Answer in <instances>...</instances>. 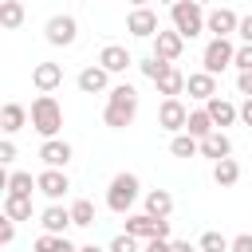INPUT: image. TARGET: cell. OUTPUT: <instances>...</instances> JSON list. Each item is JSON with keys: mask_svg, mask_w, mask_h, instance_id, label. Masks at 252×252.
Listing matches in <instances>:
<instances>
[{"mask_svg": "<svg viewBox=\"0 0 252 252\" xmlns=\"http://www.w3.org/2000/svg\"><path fill=\"white\" fill-rule=\"evenodd\" d=\"M71 220H75V228H91V224H94V201L79 197V201L71 205Z\"/></svg>", "mask_w": 252, "mask_h": 252, "instance_id": "cell-31", "label": "cell"}, {"mask_svg": "<svg viewBox=\"0 0 252 252\" xmlns=\"http://www.w3.org/2000/svg\"><path fill=\"white\" fill-rule=\"evenodd\" d=\"M130 4H134V8H146V4H150V0H130Z\"/></svg>", "mask_w": 252, "mask_h": 252, "instance_id": "cell-45", "label": "cell"}, {"mask_svg": "<svg viewBox=\"0 0 252 252\" xmlns=\"http://www.w3.org/2000/svg\"><path fill=\"white\" fill-rule=\"evenodd\" d=\"M201 158H213V161L232 158V138H228L224 130H213L209 138H201Z\"/></svg>", "mask_w": 252, "mask_h": 252, "instance_id": "cell-21", "label": "cell"}, {"mask_svg": "<svg viewBox=\"0 0 252 252\" xmlns=\"http://www.w3.org/2000/svg\"><path fill=\"white\" fill-rule=\"evenodd\" d=\"M32 189H39V181H35L28 169H12V173H8V193H28V197H32Z\"/></svg>", "mask_w": 252, "mask_h": 252, "instance_id": "cell-30", "label": "cell"}, {"mask_svg": "<svg viewBox=\"0 0 252 252\" xmlns=\"http://www.w3.org/2000/svg\"><path fill=\"white\" fill-rule=\"evenodd\" d=\"M169 252H201V248H193L189 240H173V248H169Z\"/></svg>", "mask_w": 252, "mask_h": 252, "instance_id": "cell-43", "label": "cell"}, {"mask_svg": "<svg viewBox=\"0 0 252 252\" xmlns=\"http://www.w3.org/2000/svg\"><path fill=\"white\" fill-rule=\"evenodd\" d=\"M146 213L165 220V217L173 213V197H169V189H150V193H146Z\"/></svg>", "mask_w": 252, "mask_h": 252, "instance_id": "cell-26", "label": "cell"}, {"mask_svg": "<svg viewBox=\"0 0 252 252\" xmlns=\"http://www.w3.org/2000/svg\"><path fill=\"white\" fill-rule=\"evenodd\" d=\"M185 91H189V98L209 102V98L217 94V75H209V71H193V75H185Z\"/></svg>", "mask_w": 252, "mask_h": 252, "instance_id": "cell-18", "label": "cell"}, {"mask_svg": "<svg viewBox=\"0 0 252 252\" xmlns=\"http://www.w3.org/2000/svg\"><path fill=\"white\" fill-rule=\"evenodd\" d=\"M138 197H142V181H138L134 173H114V177H110V185H106V209H110V213L126 217Z\"/></svg>", "mask_w": 252, "mask_h": 252, "instance_id": "cell-2", "label": "cell"}, {"mask_svg": "<svg viewBox=\"0 0 252 252\" xmlns=\"http://www.w3.org/2000/svg\"><path fill=\"white\" fill-rule=\"evenodd\" d=\"M32 122V110L28 106H20V102H4V110H0V130H4V138H12L16 130H24Z\"/></svg>", "mask_w": 252, "mask_h": 252, "instance_id": "cell-19", "label": "cell"}, {"mask_svg": "<svg viewBox=\"0 0 252 252\" xmlns=\"http://www.w3.org/2000/svg\"><path fill=\"white\" fill-rule=\"evenodd\" d=\"M12 161H16V142L4 138V142H0V165H12Z\"/></svg>", "mask_w": 252, "mask_h": 252, "instance_id": "cell-36", "label": "cell"}, {"mask_svg": "<svg viewBox=\"0 0 252 252\" xmlns=\"http://www.w3.org/2000/svg\"><path fill=\"white\" fill-rule=\"evenodd\" d=\"M236 91H240L244 98H252V71H240V75H236Z\"/></svg>", "mask_w": 252, "mask_h": 252, "instance_id": "cell-40", "label": "cell"}, {"mask_svg": "<svg viewBox=\"0 0 252 252\" xmlns=\"http://www.w3.org/2000/svg\"><path fill=\"white\" fill-rule=\"evenodd\" d=\"M236 35H240V43H252V12H248V16H240V28H236Z\"/></svg>", "mask_w": 252, "mask_h": 252, "instance_id": "cell-41", "label": "cell"}, {"mask_svg": "<svg viewBox=\"0 0 252 252\" xmlns=\"http://www.w3.org/2000/svg\"><path fill=\"white\" fill-rule=\"evenodd\" d=\"M169 154L173 158H197L201 154V138H193L189 130H181V134L169 138Z\"/></svg>", "mask_w": 252, "mask_h": 252, "instance_id": "cell-25", "label": "cell"}, {"mask_svg": "<svg viewBox=\"0 0 252 252\" xmlns=\"http://www.w3.org/2000/svg\"><path fill=\"white\" fill-rule=\"evenodd\" d=\"M161 4H169V8H173V4H177V0H161Z\"/></svg>", "mask_w": 252, "mask_h": 252, "instance_id": "cell-46", "label": "cell"}, {"mask_svg": "<svg viewBox=\"0 0 252 252\" xmlns=\"http://www.w3.org/2000/svg\"><path fill=\"white\" fill-rule=\"evenodd\" d=\"M185 130H189L193 138H209V134L217 130V122H213V114H209L205 106H197V110H189V122H185Z\"/></svg>", "mask_w": 252, "mask_h": 252, "instance_id": "cell-24", "label": "cell"}, {"mask_svg": "<svg viewBox=\"0 0 252 252\" xmlns=\"http://www.w3.org/2000/svg\"><path fill=\"white\" fill-rule=\"evenodd\" d=\"M75 83H79V91H83V94H102V91L110 87V71H106L102 63H91V67H83V71H79V79H75Z\"/></svg>", "mask_w": 252, "mask_h": 252, "instance_id": "cell-13", "label": "cell"}, {"mask_svg": "<svg viewBox=\"0 0 252 252\" xmlns=\"http://www.w3.org/2000/svg\"><path fill=\"white\" fill-rule=\"evenodd\" d=\"M232 59H236L232 39H228V35H213V39H209V47H205V55H201V71L220 75L224 67H232Z\"/></svg>", "mask_w": 252, "mask_h": 252, "instance_id": "cell-5", "label": "cell"}, {"mask_svg": "<svg viewBox=\"0 0 252 252\" xmlns=\"http://www.w3.org/2000/svg\"><path fill=\"white\" fill-rule=\"evenodd\" d=\"M35 252H79L67 236H59V232H43V236H35V244H32Z\"/></svg>", "mask_w": 252, "mask_h": 252, "instance_id": "cell-27", "label": "cell"}, {"mask_svg": "<svg viewBox=\"0 0 252 252\" xmlns=\"http://www.w3.org/2000/svg\"><path fill=\"white\" fill-rule=\"evenodd\" d=\"M98 63H102L110 75H122L126 67H134V55H130L122 43H106V47L98 51Z\"/></svg>", "mask_w": 252, "mask_h": 252, "instance_id": "cell-17", "label": "cell"}, {"mask_svg": "<svg viewBox=\"0 0 252 252\" xmlns=\"http://www.w3.org/2000/svg\"><path fill=\"white\" fill-rule=\"evenodd\" d=\"M232 67H236V71H252V43H240V47H236Z\"/></svg>", "mask_w": 252, "mask_h": 252, "instance_id": "cell-35", "label": "cell"}, {"mask_svg": "<svg viewBox=\"0 0 252 252\" xmlns=\"http://www.w3.org/2000/svg\"><path fill=\"white\" fill-rule=\"evenodd\" d=\"M4 217H12V220H32V197H28V193H4Z\"/></svg>", "mask_w": 252, "mask_h": 252, "instance_id": "cell-23", "label": "cell"}, {"mask_svg": "<svg viewBox=\"0 0 252 252\" xmlns=\"http://www.w3.org/2000/svg\"><path fill=\"white\" fill-rule=\"evenodd\" d=\"M169 248H173V240H169V236H154V240H146V248H142V252H169Z\"/></svg>", "mask_w": 252, "mask_h": 252, "instance_id": "cell-38", "label": "cell"}, {"mask_svg": "<svg viewBox=\"0 0 252 252\" xmlns=\"http://www.w3.org/2000/svg\"><path fill=\"white\" fill-rule=\"evenodd\" d=\"M126 32L130 35H138V39H154L158 32H161V24H158V12L146 4V8H134L130 16H126Z\"/></svg>", "mask_w": 252, "mask_h": 252, "instance_id": "cell-9", "label": "cell"}, {"mask_svg": "<svg viewBox=\"0 0 252 252\" xmlns=\"http://www.w3.org/2000/svg\"><path fill=\"white\" fill-rule=\"evenodd\" d=\"M240 122H244V126H252V98H244V102H240Z\"/></svg>", "mask_w": 252, "mask_h": 252, "instance_id": "cell-42", "label": "cell"}, {"mask_svg": "<svg viewBox=\"0 0 252 252\" xmlns=\"http://www.w3.org/2000/svg\"><path fill=\"white\" fill-rule=\"evenodd\" d=\"M0 24H4L8 32H16V28L24 24V4H20V0H0Z\"/></svg>", "mask_w": 252, "mask_h": 252, "instance_id": "cell-28", "label": "cell"}, {"mask_svg": "<svg viewBox=\"0 0 252 252\" xmlns=\"http://www.w3.org/2000/svg\"><path fill=\"white\" fill-rule=\"evenodd\" d=\"M158 91H161L165 98H177V94L185 91V75H181L177 67H169V71H165V75L158 79Z\"/></svg>", "mask_w": 252, "mask_h": 252, "instance_id": "cell-29", "label": "cell"}, {"mask_svg": "<svg viewBox=\"0 0 252 252\" xmlns=\"http://www.w3.org/2000/svg\"><path fill=\"white\" fill-rule=\"evenodd\" d=\"M213 181H217L220 189H232V185L240 181V161H236V158H220V161H213Z\"/></svg>", "mask_w": 252, "mask_h": 252, "instance_id": "cell-22", "label": "cell"}, {"mask_svg": "<svg viewBox=\"0 0 252 252\" xmlns=\"http://www.w3.org/2000/svg\"><path fill=\"white\" fill-rule=\"evenodd\" d=\"M32 130H35L39 138H55V134L63 130V106H59L51 94H39V98L32 102Z\"/></svg>", "mask_w": 252, "mask_h": 252, "instance_id": "cell-3", "label": "cell"}, {"mask_svg": "<svg viewBox=\"0 0 252 252\" xmlns=\"http://www.w3.org/2000/svg\"><path fill=\"white\" fill-rule=\"evenodd\" d=\"M126 232L138 240H154V236H169V220L150 217V213H126Z\"/></svg>", "mask_w": 252, "mask_h": 252, "instance_id": "cell-6", "label": "cell"}, {"mask_svg": "<svg viewBox=\"0 0 252 252\" xmlns=\"http://www.w3.org/2000/svg\"><path fill=\"white\" fill-rule=\"evenodd\" d=\"M205 110L213 114V122H217V130H224V126H232V122L240 118V106H236V102H228V98H220V94H213V98L205 102Z\"/></svg>", "mask_w": 252, "mask_h": 252, "instance_id": "cell-20", "label": "cell"}, {"mask_svg": "<svg viewBox=\"0 0 252 252\" xmlns=\"http://www.w3.org/2000/svg\"><path fill=\"white\" fill-rule=\"evenodd\" d=\"M236 28H240V16L232 8H213L205 20V32H213V35H236Z\"/></svg>", "mask_w": 252, "mask_h": 252, "instance_id": "cell-16", "label": "cell"}, {"mask_svg": "<svg viewBox=\"0 0 252 252\" xmlns=\"http://www.w3.org/2000/svg\"><path fill=\"white\" fill-rule=\"evenodd\" d=\"M79 252H106V248H98V244H83Z\"/></svg>", "mask_w": 252, "mask_h": 252, "instance_id": "cell-44", "label": "cell"}, {"mask_svg": "<svg viewBox=\"0 0 252 252\" xmlns=\"http://www.w3.org/2000/svg\"><path fill=\"white\" fill-rule=\"evenodd\" d=\"M32 87L39 94H51L55 87H63V67L59 63H35L32 67Z\"/></svg>", "mask_w": 252, "mask_h": 252, "instance_id": "cell-12", "label": "cell"}, {"mask_svg": "<svg viewBox=\"0 0 252 252\" xmlns=\"http://www.w3.org/2000/svg\"><path fill=\"white\" fill-rule=\"evenodd\" d=\"M12 240H16V220L4 217V220H0V244H12Z\"/></svg>", "mask_w": 252, "mask_h": 252, "instance_id": "cell-37", "label": "cell"}, {"mask_svg": "<svg viewBox=\"0 0 252 252\" xmlns=\"http://www.w3.org/2000/svg\"><path fill=\"white\" fill-rule=\"evenodd\" d=\"M228 244H232L228 236H220V232H205L197 248H201V252H228Z\"/></svg>", "mask_w": 252, "mask_h": 252, "instance_id": "cell-33", "label": "cell"}, {"mask_svg": "<svg viewBox=\"0 0 252 252\" xmlns=\"http://www.w3.org/2000/svg\"><path fill=\"white\" fill-rule=\"evenodd\" d=\"M35 181H39V193H43L47 201H59V197H67V189H71V177H67L63 169H51V165H43V173H39Z\"/></svg>", "mask_w": 252, "mask_h": 252, "instance_id": "cell-11", "label": "cell"}, {"mask_svg": "<svg viewBox=\"0 0 252 252\" xmlns=\"http://www.w3.org/2000/svg\"><path fill=\"white\" fill-rule=\"evenodd\" d=\"M71 142H63V138H43V146H39V158H43V165H51V169H67V161H71Z\"/></svg>", "mask_w": 252, "mask_h": 252, "instance_id": "cell-14", "label": "cell"}, {"mask_svg": "<svg viewBox=\"0 0 252 252\" xmlns=\"http://www.w3.org/2000/svg\"><path fill=\"white\" fill-rule=\"evenodd\" d=\"M138 118V91L130 83H118L106 91V106H102V122L110 130H126Z\"/></svg>", "mask_w": 252, "mask_h": 252, "instance_id": "cell-1", "label": "cell"}, {"mask_svg": "<svg viewBox=\"0 0 252 252\" xmlns=\"http://www.w3.org/2000/svg\"><path fill=\"white\" fill-rule=\"evenodd\" d=\"M197 4H201V8H205V4H209V0H197Z\"/></svg>", "mask_w": 252, "mask_h": 252, "instance_id": "cell-47", "label": "cell"}, {"mask_svg": "<svg viewBox=\"0 0 252 252\" xmlns=\"http://www.w3.org/2000/svg\"><path fill=\"white\" fill-rule=\"evenodd\" d=\"M106 252H138V236L122 232V236H114V240H110V248H106Z\"/></svg>", "mask_w": 252, "mask_h": 252, "instance_id": "cell-34", "label": "cell"}, {"mask_svg": "<svg viewBox=\"0 0 252 252\" xmlns=\"http://www.w3.org/2000/svg\"><path fill=\"white\" fill-rule=\"evenodd\" d=\"M39 224H43V232H59V236H67V228H71L75 220H71V209H63L59 201H51V205L39 213Z\"/></svg>", "mask_w": 252, "mask_h": 252, "instance_id": "cell-15", "label": "cell"}, {"mask_svg": "<svg viewBox=\"0 0 252 252\" xmlns=\"http://www.w3.org/2000/svg\"><path fill=\"white\" fill-rule=\"evenodd\" d=\"M43 35H47L51 47H71V43L79 39V20H75V16H51V20L43 24Z\"/></svg>", "mask_w": 252, "mask_h": 252, "instance_id": "cell-7", "label": "cell"}, {"mask_svg": "<svg viewBox=\"0 0 252 252\" xmlns=\"http://www.w3.org/2000/svg\"><path fill=\"white\" fill-rule=\"evenodd\" d=\"M138 67H142V75H146L150 83H158V79H161V75H165V71H169L173 63H165V59H158V55H150V59H142Z\"/></svg>", "mask_w": 252, "mask_h": 252, "instance_id": "cell-32", "label": "cell"}, {"mask_svg": "<svg viewBox=\"0 0 252 252\" xmlns=\"http://www.w3.org/2000/svg\"><path fill=\"white\" fill-rule=\"evenodd\" d=\"M169 20H173V28H177L185 39H197V35L205 32V20H209V12H205L197 0H177V4L169 8Z\"/></svg>", "mask_w": 252, "mask_h": 252, "instance_id": "cell-4", "label": "cell"}, {"mask_svg": "<svg viewBox=\"0 0 252 252\" xmlns=\"http://www.w3.org/2000/svg\"><path fill=\"white\" fill-rule=\"evenodd\" d=\"M181 51H185V35H181L177 28H161V32L154 35V55H158V59L177 63V59H181Z\"/></svg>", "mask_w": 252, "mask_h": 252, "instance_id": "cell-10", "label": "cell"}, {"mask_svg": "<svg viewBox=\"0 0 252 252\" xmlns=\"http://www.w3.org/2000/svg\"><path fill=\"white\" fill-rule=\"evenodd\" d=\"M185 122H189V106H185L181 98H161V106H158V126L169 130V134H181Z\"/></svg>", "mask_w": 252, "mask_h": 252, "instance_id": "cell-8", "label": "cell"}, {"mask_svg": "<svg viewBox=\"0 0 252 252\" xmlns=\"http://www.w3.org/2000/svg\"><path fill=\"white\" fill-rule=\"evenodd\" d=\"M228 252H252V232H240V236H232Z\"/></svg>", "mask_w": 252, "mask_h": 252, "instance_id": "cell-39", "label": "cell"}]
</instances>
